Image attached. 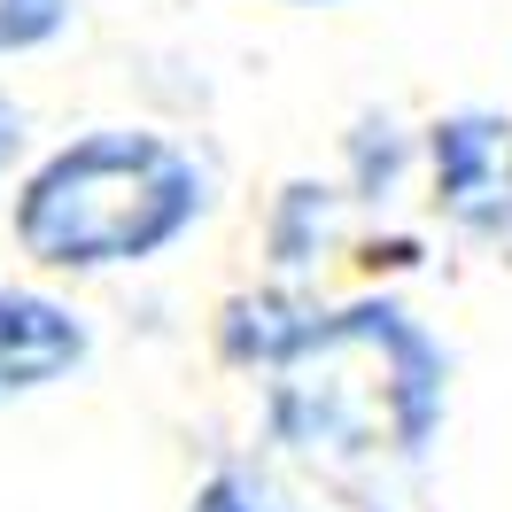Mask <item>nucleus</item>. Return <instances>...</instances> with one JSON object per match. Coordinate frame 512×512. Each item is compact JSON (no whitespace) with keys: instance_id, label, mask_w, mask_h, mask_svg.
Wrapping results in <instances>:
<instances>
[{"instance_id":"f257e3e1","label":"nucleus","mask_w":512,"mask_h":512,"mask_svg":"<svg viewBox=\"0 0 512 512\" xmlns=\"http://www.w3.org/2000/svg\"><path fill=\"white\" fill-rule=\"evenodd\" d=\"M450 419V350L404 295L319 303L272 373H264V435L295 466L334 481L419 466Z\"/></svg>"},{"instance_id":"f03ea898","label":"nucleus","mask_w":512,"mask_h":512,"mask_svg":"<svg viewBox=\"0 0 512 512\" xmlns=\"http://www.w3.org/2000/svg\"><path fill=\"white\" fill-rule=\"evenodd\" d=\"M210 218V163L156 125H86L55 140L8 194V241L39 272L156 264Z\"/></svg>"},{"instance_id":"7ed1b4c3","label":"nucleus","mask_w":512,"mask_h":512,"mask_svg":"<svg viewBox=\"0 0 512 512\" xmlns=\"http://www.w3.org/2000/svg\"><path fill=\"white\" fill-rule=\"evenodd\" d=\"M419 171H427L443 225L474 233V241H512V117H497V109L435 117Z\"/></svg>"},{"instance_id":"20e7f679","label":"nucleus","mask_w":512,"mask_h":512,"mask_svg":"<svg viewBox=\"0 0 512 512\" xmlns=\"http://www.w3.org/2000/svg\"><path fill=\"white\" fill-rule=\"evenodd\" d=\"M86 357H94V326L78 303L24 288V280H0V412L63 388L70 373H86Z\"/></svg>"},{"instance_id":"39448f33","label":"nucleus","mask_w":512,"mask_h":512,"mask_svg":"<svg viewBox=\"0 0 512 512\" xmlns=\"http://www.w3.org/2000/svg\"><path fill=\"white\" fill-rule=\"evenodd\" d=\"M342 210H350V187L342 179H319V171H295L280 179V194L264 202V264L272 280H319V264L342 249Z\"/></svg>"},{"instance_id":"423d86ee","label":"nucleus","mask_w":512,"mask_h":512,"mask_svg":"<svg viewBox=\"0 0 512 512\" xmlns=\"http://www.w3.org/2000/svg\"><path fill=\"white\" fill-rule=\"evenodd\" d=\"M311 319H319V295L303 288V280L241 288V295H225V311H218V357L233 365V373L264 381V373L303 342V326H311Z\"/></svg>"},{"instance_id":"0eeeda50","label":"nucleus","mask_w":512,"mask_h":512,"mask_svg":"<svg viewBox=\"0 0 512 512\" xmlns=\"http://www.w3.org/2000/svg\"><path fill=\"white\" fill-rule=\"evenodd\" d=\"M412 163H427V132H404L396 117H357L350 132H342V187H350V202H396V187L412 179Z\"/></svg>"},{"instance_id":"6e6552de","label":"nucleus","mask_w":512,"mask_h":512,"mask_svg":"<svg viewBox=\"0 0 512 512\" xmlns=\"http://www.w3.org/2000/svg\"><path fill=\"white\" fill-rule=\"evenodd\" d=\"M187 512H303V505H295L264 466H249V458H218V466L187 489Z\"/></svg>"},{"instance_id":"1a4fd4ad","label":"nucleus","mask_w":512,"mask_h":512,"mask_svg":"<svg viewBox=\"0 0 512 512\" xmlns=\"http://www.w3.org/2000/svg\"><path fill=\"white\" fill-rule=\"evenodd\" d=\"M70 16H78V0H0V63L55 47L70 32Z\"/></svg>"},{"instance_id":"9d476101","label":"nucleus","mask_w":512,"mask_h":512,"mask_svg":"<svg viewBox=\"0 0 512 512\" xmlns=\"http://www.w3.org/2000/svg\"><path fill=\"white\" fill-rule=\"evenodd\" d=\"M16 156H24V109L0 94V179L16 171Z\"/></svg>"},{"instance_id":"9b49d317","label":"nucleus","mask_w":512,"mask_h":512,"mask_svg":"<svg viewBox=\"0 0 512 512\" xmlns=\"http://www.w3.org/2000/svg\"><path fill=\"white\" fill-rule=\"evenodd\" d=\"M288 8H342V0H288Z\"/></svg>"},{"instance_id":"f8f14e48","label":"nucleus","mask_w":512,"mask_h":512,"mask_svg":"<svg viewBox=\"0 0 512 512\" xmlns=\"http://www.w3.org/2000/svg\"><path fill=\"white\" fill-rule=\"evenodd\" d=\"M350 512H381V505H350Z\"/></svg>"}]
</instances>
